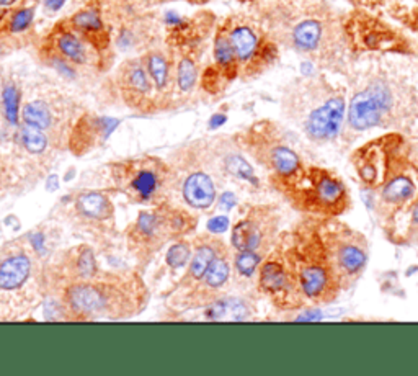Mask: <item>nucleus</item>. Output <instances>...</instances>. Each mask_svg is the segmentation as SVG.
<instances>
[{
	"label": "nucleus",
	"instance_id": "f257e3e1",
	"mask_svg": "<svg viewBox=\"0 0 418 376\" xmlns=\"http://www.w3.org/2000/svg\"><path fill=\"white\" fill-rule=\"evenodd\" d=\"M346 128L418 136V70L394 61H376L359 70L346 107Z\"/></svg>",
	"mask_w": 418,
	"mask_h": 376
},
{
	"label": "nucleus",
	"instance_id": "f03ea898",
	"mask_svg": "<svg viewBox=\"0 0 418 376\" xmlns=\"http://www.w3.org/2000/svg\"><path fill=\"white\" fill-rule=\"evenodd\" d=\"M277 246L295 273L309 306H328L344 295L327 259L319 232V218L304 215L291 231L281 232Z\"/></svg>",
	"mask_w": 418,
	"mask_h": 376
},
{
	"label": "nucleus",
	"instance_id": "7ed1b4c3",
	"mask_svg": "<svg viewBox=\"0 0 418 376\" xmlns=\"http://www.w3.org/2000/svg\"><path fill=\"white\" fill-rule=\"evenodd\" d=\"M284 97V117L308 143L324 148L335 143L344 131L346 101L339 88L306 75Z\"/></svg>",
	"mask_w": 418,
	"mask_h": 376
},
{
	"label": "nucleus",
	"instance_id": "20e7f679",
	"mask_svg": "<svg viewBox=\"0 0 418 376\" xmlns=\"http://www.w3.org/2000/svg\"><path fill=\"white\" fill-rule=\"evenodd\" d=\"M239 148L250 156L270 177L271 187L286 195L296 187L310 164L304 161V149L296 136H291L268 123H260L240 136Z\"/></svg>",
	"mask_w": 418,
	"mask_h": 376
},
{
	"label": "nucleus",
	"instance_id": "39448f33",
	"mask_svg": "<svg viewBox=\"0 0 418 376\" xmlns=\"http://www.w3.org/2000/svg\"><path fill=\"white\" fill-rule=\"evenodd\" d=\"M110 175L119 193L137 205L150 206L167 203L177 182L172 167L155 156H141L110 164Z\"/></svg>",
	"mask_w": 418,
	"mask_h": 376
},
{
	"label": "nucleus",
	"instance_id": "423d86ee",
	"mask_svg": "<svg viewBox=\"0 0 418 376\" xmlns=\"http://www.w3.org/2000/svg\"><path fill=\"white\" fill-rule=\"evenodd\" d=\"M295 210L315 218H341L353 208V198L335 170L310 164L299 184L283 195Z\"/></svg>",
	"mask_w": 418,
	"mask_h": 376
},
{
	"label": "nucleus",
	"instance_id": "0eeeda50",
	"mask_svg": "<svg viewBox=\"0 0 418 376\" xmlns=\"http://www.w3.org/2000/svg\"><path fill=\"white\" fill-rule=\"evenodd\" d=\"M319 232L341 291L353 290L369 264L368 237L340 218H319Z\"/></svg>",
	"mask_w": 418,
	"mask_h": 376
},
{
	"label": "nucleus",
	"instance_id": "6e6552de",
	"mask_svg": "<svg viewBox=\"0 0 418 376\" xmlns=\"http://www.w3.org/2000/svg\"><path fill=\"white\" fill-rule=\"evenodd\" d=\"M197 228L188 211L168 203L142 210L128 229V246L136 260L148 262L168 242L177 241Z\"/></svg>",
	"mask_w": 418,
	"mask_h": 376
},
{
	"label": "nucleus",
	"instance_id": "1a4fd4ad",
	"mask_svg": "<svg viewBox=\"0 0 418 376\" xmlns=\"http://www.w3.org/2000/svg\"><path fill=\"white\" fill-rule=\"evenodd\" d=\"M62 304L72 319H97L113 317V313L123 316L131 301L124 298L115 283L80 280L72 281L62 291Z\"/></svg>",
	"mask_w": 418,
	"mask_h": 376
},
{
	"label": "nucleus",
	"instance_id": "9d476101",
	"mask_svg": "<svg viewBox=\"0 0 418 376\" xmlns=\"http://www.w3.org/2000/svg\"><path fill=\"white\" fill-rule=\"evenodd\" d=\"M257 288L266 296L279 311L289 313L309 306L301 293L295 273L289 268L286 257L278 246L266 255L257 273Z\"/></svg>",
	"mask_w": 418,
	"mask_h": 376
},
{
	"label": "nucleus",
	"instance_id": "9b49d317",
	"mask_svg": "<svg viewBox=\"0 0 418 376\" xmlns=\"http://www.w3.org/2000/svg\"><path fill=\"white\" fill-rule=\"evenodd\" d=\"M281 215L275 206L257 205L232 228L230 244L237 252L253 250L268 255L279 237Z\"/></svg>",
	"mask_w": 418,
	"mask_h": 376
},
{
	"label": "nucleus",
	"instance_id": "f8f14e48",
	"mask_svg": "<svg viewBox=\"0 0 418 376\" xmlns=\"http://www.w3.org/2000/svg\"><path fill=\"white\" fill-rule=\"evenodd\" d=\"M230 280V262H229V250L228 247H222V250L216 255L212 264L204 273V277L199 280L193 288L190 290L188 298L195 299L191 308L208 306L212 301H216L221 296H217L221 290L228 285Z\"/></svg>",
	"mask_w": 418,
	"mask_h": 376
},
{
	"label": "nucleus",
	"instance_id": "ddd939ff",
	"mask_svg": "<svg viewBox=\"0 0 418 376\" xmlns=\"http://www.w3.org/2000/svg\"><path fill=\"white\" fill-rule=\"evenodd\" d=\"M118 119L113 118H86L83 117L80 121L72 128L69 138V148L75 156H83V154L90 152L97 146L108 138L113 132L115 128L118 126Z\"/></svg>",
	"mask_w": 418,
	"mask_h": 376
},
{
	"label": "nucleus",
	"instance_id": "4468645a",
	"mask_svg": "<svg viewBox=\"0 0 418 376\" xmlns=\"http://www.w3.org/2000/svg\"><path fill=\"white\" fill-rule=\"evenodd\" d=\"M284 39L289 43V46L295 48L296 51L304 52V55H315V52L327 50L328 55L332 56V51L335 50L327 39L326 25L317 19H310V17L292 25Z\"/></svg>",
	"mask_w": 418,
	"mask_h": 376
},
{
	"label": "nucleus",
	"instance_id": "2eb2a0df",
	"mask_svg": "<svg viewBox=\"0 0 418 376\" xmlns=\"http://www.w3.org/2000/svg\"><path fill=\"white\" fill-rule=\"evenodd\" d=\"M228 37L235 51V56H237L239 68L260 63V61L268 63L270 55L275 52V48L271 44L260 43L259 33L250 25L240 23L232 26L228 32Z\"/></svg>",
	"mask_w": 418,
	"mask_h": 376
},
{
	"label": "nucleus",
	"instance_id": "dca6fc26",
	"mask_svg": "<svg viewBox=\"0 0 418 376\" xmlns=\"http://www.w3.org/2000/svg\"><path fill=\"white\" fill-rule=\"evenodd\" d=\"M193 246H195V252L191 254L188 272H186V275L181 278L180 283V286L190 290L201 280L204 273H206V270L209 268V265L212 264V260L216 259V255L219 254L222 247H224V244H222L219 239H216V236L212 232L204 234V236L195 239Z\"/></svg>",
	"mask_w": 418,
	"mask_h": 376
},
{
	"label": "nucleus",
	"instance_id": "f3484780",
	"mask_svg": "<svg viewBox=\"0 0 418 376\" xmlns=\"http://www.w3.org/2000/svg\"><path fill=\"white\" fill-rule=\"evenodd\" d=\"M95 48L82 34L75 32L72 26H61L52 34L51 51L68 59L74 66H88L92 63L90 52Z\"/></svg>",
	"mask_w": 418,
	"mask_h": 376
},
{
	"label": "nucleus",
	"instance_id": "a211bd4d",
	"mask_svg": "<svg viewBox=\"0 0 418 376\" xmlns=\"http://www.w3.org/2000/svg\"><path fill=\"white\" fill-rule=\"evenodd\" d=\"M181 197L190 208L209 210L217 198V187L212 175L206 170L190 172L181 184Z\"/></svg>",
	"mask_w": 418,
	"mask_h": 376
},
{
	"label": "nucleus",
	"instance_id": "6ab92c4d",
	"mask_svg": "<svg viewBox=\"0 0 418 376\" xmlns=\"http://www.w3.org/2000/svg\"><path fill=\"white\" fill-rule=\"evenodd\" d=\"M119 81L124 97L130 103L139 105L142 101H148L152 94L154 83L150 81L144 61H128L119 74Z\"/></svg>",
	"mask_w": 418,
	"mask_h": 376
},
{
	"label": "nucleus",
	"instance_id": "aec40b11",
	"mask_svg": "<svg viewBox=\"0 0 418 376\" xmlns=\"http://www.w3.org/2000/svg\"><path fill=\"white\" fill-rule=\"evenodd\" d=\"M74 210L88 224H103L115 218L113 203L103 192H97V190L79 193L74 200Z\"/></svg>",
	"mask_w": 418,
	"mask_h": 376
},
{
	"label": "nucleus",
	"instance_id": "412c9836",
	"mask_svg": "<svg viewBox=\"0 0 418 376\" xmlns=\"http://www.w3.org/2000/svg\"><path fill=\"white\" fill-rule=\"evenodd\" d=\"M31 273V259L25 250L10 252L0 259V291H15L25 285Z\"/></svg>",
	"mask_w": 418,
	"mask_h": 376
},
{
	"label": "nucleus",
	"instance_id": "4be33fe9",
	"mask_svg": "<svg viewBox=\"0 0 418 376\" xmlns=\"http://www.w3.org/2000/svg\"><path fill=\"white\" fill-rule=\"evenodd\" d=\"M70 26L82 34L97 51L105 50L110 44V37L105 30V23L95 8H83L72 15Z\"/></svg>",
	"mask_w": 418,
	"mask_h": 376
},
{
	"label": "nucleus",
	"instance_id": "5701e85b",
	"mask_svg": "<svg viewBox=\"0 0 418 376\" xmlns=\"http://www.w3.org/2000/svg\"><path fill=\"white\" fill-rule=\"evenodd\" d=\"M253 306L250 301L239 296H221L204 311V319L208 321H247L252 317Z\"/></svg>",
	"mask_w": 418,
	"mask_h": 376
},
{
	"label": "nucleus",
	"instance_id": "b1692460",
	"mask_svg": "<svg viewBox=\"0 0 418 376\" xmlns=\"http://www.w3.org/2000/svg\"><path fill=\"white\" fill-rule=\"evenodd\" d=\"M142 61H144V66L146 69H148L149 77L154 83L155 90H157L159 94L168 90L172 79V68L168 57L163 55L162 51H149Z\"/></svg>",
	"mask_w": 418,
	"mask_h": 376
},
{
	"label": "nucleus",
	"instance_id": "393cba45",
	"mask_svg": "<svg viewBox=\"0 0 418 376\" xmlns=\"http://www.w3.org/2000/svg\"><path fill=\"white\" fill-rule=\"evenodd\" d=\"M21 119H23V125L38 128L46 132L54 128L56 115L48 101L31 100L21 110Z\"/></svg>",
	"mask_w": 418,
	"mask_h": 376
},
{
	"label": "nucleus",
	"instance_id": "a878e982",
	"mask_svg": "<svg viewBox=\"0 0 418 376\" xmlns=\"http://www.w3.org/2000/svg\"><path fill=\"white\" fill-rule=\"evenodd\" d=\"M215 61L217 66V70L224 75V77L232 79L237 75L239 70V61L235 56V51L230 44V39L228 33L219 32L215 39Z\"/></svg>",
	"mask_w": 418,
	"mask_h": 376
},
{
	"label": "nucleus",
	"instance_id": "bb28decb",
	"mask_svg": "<svg viewBox=\"0 0 418 376\" xmlns=\"http://www.w3.org/2000/svg\"><path fill=\"white\" fill-rule=\"evenodd\" d=\"M68 267L70 270L72 281L90 280V278H95L97 273H99L95 254H93L90 247L86 246L72 252V259L69 260Z\"/></svg>",
	"mask_w": 418,
	"mask_h": 376
},
{
	"label": "nucleus",
	"instance_id": "cd10ccee",
	"mask_svg": "<svg viewBox=\"0 0 418 376\" xmlns=\"http://www.w3.org/2000/svg\"><path fill=\"white\" fill-rule=\"evenodd\" d=\"M198 82V66L197 61L190 55L180 57L175 70V86L181 94H190L193 92L195 86Z\"/></svg>",
	"mask_w": 418,
	"mask_h": 376
},
{
	"label": "nucleus",
	"instance_id": "c85d7f7f",
	"mask_svg": "<svg viewBox=\"0 0 418 376\" xmlns=\"http://www.w3.org/2000/svg\"><path fill=\"white\" fill-rule=\"evenodd\" d=\"M20 143L26 149V152L34 154V156H41L46 152L48 146H50V138L43 130L38 128L23 125L21 130L19 131Z\"/></svg>",
	"mask_w": 418,
	"mask_h": 376
},
{
	"label": "nucleus",
	"instance_id": "c756f323",
	"mask_svg": "<svg viewBox=\"0 0 418 376\" xmlns=\"http://www.w3.org/2000/svg\"><path fill=\"white\" fill-rule=\"evenodd\" d=\"M20 100H21V92L19 90V87L12 82L6 83V86H3V90H2L3 117H6L7 123H10L12 126L19 125Z\"/></svg>",
	"mask_w": 418,
	"mask_h": 376
},
{
	"label": "nucleus",
	"instance_id": "7c9ffc66",
	"mask_svg": "<svg viewBox=\"0 0 418 376\" xmlns=\"http://www.w3.org/2000/svg\"><path fill=\"white\" fill-rule=\"evenodd\" d=\"M266 255L260 254V252H253V250H242L237 252L234 257V265L235 270H237L239 277L246 278H253L259 273V268L261 262H263Z\"/></svg>",
	"mask_w": 418,
	"mask_h": 376
},
{
	"label": "nucleus",
	"instance_id": "2f4dec72",
	"mask_svg": "<svg viewBox=\"0 0 418 376\" xmlns=\"http://www.w3.org/2000/svg\"><path fill=\"white\" fill-rule=\"evenodd\" d=\"M193 254V242L185 241V239H177L173 241V244L168 247L166 254V264L170 270H179L183 265L188 264Z\"/></svg>",
	"mask_w": 418,
	"mask_h": 376
},
{
	"label": "nucleus",
	"instance_id": "473e14b6",
	"mask_svg": "<svg viewBox=\"0 0 418 376\" xmlns=\"http://www.w3.org/2000/svg\"><path fill=\"white\" fill-rule=\"evenodd\" d=\"M34 20V7H21L17 8L8 17L6 30L10 34H20L30 30Z\"/></svg>",
	"mask_w": 418,
	"mask_h": 376
},
{
	"label": "nucleus",
	"instance_id": "72a5a7b5",
	"mask_svg": "<svg viewBox=\"0 0 418 376\" xmlns=\"http://www.w3.org/2000/svg\"><path fill=\"white\" fill-rule=\"evenodd\" d=\"M228 228H229V219L224 218V216H219V218H212L208 223L209 232H212V234L226 232V231H228Z\"/></svg>",
	"mask_w": 418,
	"mask_h": 376
},
{
	"label": "nucleus",
	"instance_id": "f704fd0d",
	"mask_svg": "<svg viewBox=\"0 0 418 376\" xmlns=\"http://www.w3.org/2000/svg\"><path fill=\"white\" fill-rule=\"evenodd\" d=\"M226 121H228V117H226V115L216 113V115H212L211 119H209V128H211V130H215V128H219V126L224 125Z\"/></svg>",
	"mask_w": 418,
	"mask_h": 376
},
{
	"label": "nucleus",
	"instance_id": "c9c22d12",
	"mask_svg": "<svg viewBox=\"0 0 418 376\" xmlns=\"http://www.w3.org/2000/svg\"><path fill=\"white\" fill-rule=\"evenodd\" d=\"M66 2H68V0H43V6L46 7L48 10L57 12V10H61L62 7H64Z\"/></svg>",
	"mask_w": 418,
	"mask_h": 376
},
{
	"label": "nucleus",
	"instance_id": "e433bc0d",
	"mask_svg": "<svg viewBox=\"0 0 418 376\" xmlns=\"http://www.w3.org/2000/svg\"><path fill=\"white\" fill-rule=\"evenodd\" d=\"M235 205V197L232 193H224L221 198V206H224L226 210H230Z\"/></svg>",
	"mask_w": 418,
	"mask_h": 376
},
{
	"label": "nucleus",
	"instance_id": "4c0bfd02",
	"mask_svg": "<svg viewBox=\"0 0 418 376\" xmlns=\"http://www.w3.org/2000/svg\"><path fill=\"white\" fill-rule=\"evenodd\" d=\"M17 0H0V7L2 8H6V7H10V6H13V3H15Z\"/></svg>",
	"mask_w": 418,
	"mask_h": 376
},
{
	"label": "nucleus",
	"instance_id": "58836bf2",
	"mask_svg": "<svg viewBox=\"0 0 418 376\" xmlns=\"http://www.w3.org/2000/svg\"><path fill=\"white\" fill-rule=\"evenodd\" d=\"M2 17H3V13H2V7H0V20H2Z\"/></svg>",
	"mask_w": 418,
	"mask_h": 376
},
{
	"label": "nucleus",
	"instance_id": "ea45409f",
	"mask_svg": "<svg viewBox=\"0 0 418 376\" xmlns=\"http://www.w3.org/2000/svg\"><path fill=\"white\" fill-rule=\"evenodd\" d=\"M0 51H2V48H0Z\"/></svg>",
	"mask_w": 418,
	"mask_h": 376
},
{
	"label": "nucleus",
	"instance_id": "a19ab883",
	"mask_svg": "<svg viewBox=\"0 0 418 376\" xmlns=\"http://www.w3.org/2000/svg\"><path fill=\"white\" fill-rule=\"evenodd\" d=\"M417 244H418V242H417Z\"/></svg>",
	"mask_w": 418,
	"mask_h": 376
}]
</instances>
